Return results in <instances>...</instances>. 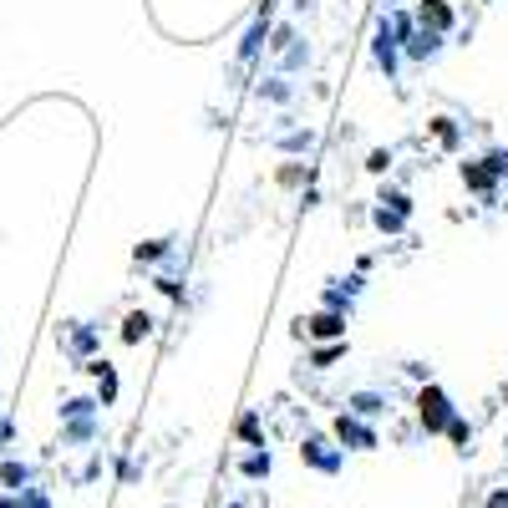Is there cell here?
Wrapping results in <instances>:
<instances>
[{"label":"cell","instance_id":"cell-1","mask_svg":"<svg viewBox=\"0 0 508 508\" xmlns=\"http://www.w3.org/2000/svg\"><path fill=\"white\" fill-rule=\"evenodd\" d=\"M422 417H428V428H443V397H437V392H428V397H422Z\"/></svg>","mask_w":508,"mask_h":508},{"label":"cell","instance_id":"cell-2","mask_svg":"<svg viewBox=\"0 0 508 508\" xmlns=\"http://www.w3.org/2000/svg\"><path fill=\"white\" fill-rule=\"evenodd\" d=\"M488 508H508V493H498V498H493V504Z\"/></svg>","mask_w":508,"mask_h":508}]
</instances>
